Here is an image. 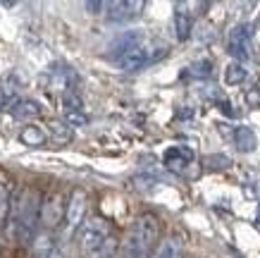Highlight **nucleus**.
<instances>
[{"label":"nucleus","mask_w":260,"mask_h":258,"mask_svg":"<svg viewBox=\"0 0 260 258\" xmlns=\"http://www.w3.org/2000/svg\"><path fill=\"white\" fill-rule=\"evenodd\" d=\"M12 182H10L8 172L0 170V230H3V222L8 218V211L12 208Z\"/></svg>","instance_id":"ddd939ff"},{"label":"nucleus","mask_w":260,"mask_h":258,"mask_svg":"<svg viewBox=\"0 0 260 258\" xmlns=\"http://www.w3.org/2000/svg\"><path fill=\"white\" fill-rule=\"evenodd\" d=\"M105 17L110 22H129L141 15L143 3L141 0H119V3H105Z\"/></svg>","instance_id":"0eeeda50"},{"label":"nucleus","mask_w":260,"mask_h":258,"mask_svg":"<svg viewBox=\"0 0 260 258\" xmlns=\"http://www.w3.org/2000/svg\"><path fill=\"white\" fill-rule=\"evenodd\" d=\"M143 43V36L139 32H126V34H122V36H117V39L112 41V46H110V50H115V55H122V53H126L129 48H134V46H141Z\"/></svg>","instance_id":"2eb2a0df"},{"label":"nucleus","mask_w":260,"mask_h":258,"mask_svg":"<svg viewBox=\"0 0 260 258\" xmlns=\"http://www.w3.org/2000/svg\"><path fill=\"white\" fill-rule=\"evenodd\" d=\"M64 122L70 127H86L88 125V115L84 110H67L64 112Z\"/></svg>","instance_id":"412c9836"},{"label":"nucleus","mask_w":260,"mask_h":258,"mask_svg":"<svg viewBox=\"0 0 260 258\" xmlns=\"http://www.w3.org/2000/svg\"><path fill=\"white\" fill-rule=\"evenodd\" d=\"M86 10H91V12H101V10H105V3H101V0H98V3H86Z\"/></svg>","instance_id":"b1692460"},{"label":"nucleus","mask_w":260,"mask_h":258,"mask_svg":"<svg viewBox=\"0 0 260 258\" xmlns=\"http://www.w3.org/2000/svg\"><path fill=\"white\" fill-rule=\"evenodd\" d=\"M108 239H110V222L108 220L101 215L84 220V225L79 230V242L86 253H98L108 244Z\"/></svg>","instance_id":"7ed1b4c3"},{"label":"nucleus","mask_w":260,"mask_h":258,"mask_svg":"<svg viewBox=\"0 0 260 258\" xmlns=\"http://www.w3.org/2000/svg\"><path fill=\"white\" fill-rule=\"evenodd\" d=\"M12 118L22 120V122H29V120H36L41 115V103H36L34 98H22L12 105Z\"/></svg>","instance_id":"f8f14e48"},{"label":"nucleus","mask_w":260,"mask_h":258,"mask_svg":"<svg viewBox=\"0 0 260 258\" xmlns=\"http://www.w3.org/2000/svg\"><path fill=\"white\" fill-rule=\"evenodd\" d=\"M181 253H184V242L179 237H165L148 258H181Z\"/></svg>","instance_id":"9b49d317"},{"label":"nucleus","mask_w":260,"mask_h":258,"mask_svg":"<svg viewBox=\"0 0 260 258\" xmlns=\"http://www.w3.org/2000/svg\"><path fill=\"white\" fill-rule=\"evenodd\" d=\"M229 55H234L237 60H248L251 58V26L239 24L229 32Z\"/></svg>","instance_id":"423d86ee"},{"label":"nucleus","mask_w":260,"mask_h":258,"mask_svg":"<svg viewBox=\"0 0 260 258\" xmlns=\"http://www.w3.org/2000/svg\"><path fill=\"white\" fill-rule=\"evenodd\" d=\"M258 222H260V218H258Z\"/></svg>","instance_id":"a878e982"},{"label":"nucleus","mask_w":260,"mask_h":258,"mask_svg":"<svg viewBox=\"0 0 260 258\" xmlns=\"http://www.w3.org/2000/svg\"><path fill=\"white\" fill-rule=\"evenodd\" d=\"M165 55H167V48L165 46H160V48H146L141 43V46L129 48L126 53L119 55V58H117V65L124 72H139V70H143L146 65L155 63L158 58H165Z\"/></svg>","instance_id":"20e7f679"},{"label":"nucleus","mask_w":260,"mask_h":258,"mask_svg":"<svg viewBox=\"0 0 260 258\" xmlns=\"http://www.w3.org/2000/svg\"><path fill=\"white\" fill-rule=\"evenodd\" d=\"M224 81H227L229 86H237V84H241V81H246L244 65H239V63L227 65V70H224Z\"/></svg>","instance_id":"6ab92c4d"},{"label":"nucleus","mask_w":260,"mask_h":258,"mask_svg":"<svg viewBox=\"0 0 260 258\" xmlns=\"http://www.w3.org/2000/svg\"><path fill=\"white\" fill-rule=\"evenodd\" d=\"M55 253V242H53V237L43 232V235H36L34 239V258H50Z\"/></svg>","instance_id":"dca6fc26"},{"label":"nucleus","mask_w":260,"mask_h":258,"mask_svg":"<svg viewBox=\"0 0 260 258\" xmlns=\"http://www.w3.org/2000/svg\"><path fill=\"white\" fill-rule=\"evenodd\" d=\"M48 129H50L53 141H55V144H60V146L72 141V127L67 125V122H57V120H55V122H50V125H48Z\"/></svg>","instance_id":"f3484780"},{"label":"nucleus","mask_w":260,"mask_h":258,"mask_svg":"<svg viewBox=\"0 0 260 258\" xmlns=\"http://www.w3.org/2000/svg\"><path fill=\"white\" fill-rule=\"evenodd\" d=\"M10 101H12V91L10 89H0V110L8 108Z\"/></svg>","instance_id":"5701e85b"},{"label":"nucleus","mask_w":260,"mask_h":258,"mask_svg":"<svg viewBox=\"0 0 260 258\" xmlns=\"http://www.w3.org/2000/svg\"><path fill=\"white\" fill-rule=\"evenodd\" d=\"M220 108H222V112H224V115H229V118H234V115H237V110H232V105H229L227 101H222Z\"/></svg>","instance_id":"393cba45"},{"label":"nucleus","mask_w":260,"mask_h":258,"mask_svg":"<svg viewBox=\"0 0 260 258\" xmlns=\"http://www.w3.org/2000/svg\"><path fill=\"white\" fill-rule=\"evenodd\" d=\"M19 139H22L24 146H43V141H46V134L41 132V127H24L22 134H19Z\"/></svg>","instance_id":"a211bd4d"},{"label":"nucleus","mask_w":260,"mask_h":258,"mask_svg":"<svg viewBox=\"0 0 260 258\" xmlns=\"http://www.w3.org/2000/svg\"><path fill=\"white\" fill-rule=\"evenodd\" d=\"M158 237H160V220L153 213H141L124 237V244H122L124 258H148L155 251Z\"/></svg>","instance_id":"f03ea898"},{"label":"nucleus","mask_w":260,"mask_h":258,"mask_svg":"<svg viewBox=\"0 0 260 258\" xmlns=\"http://www.w3.org/2000/svg\"><path fill=\"white\" fill-rule=\"evenodd\" d=\"M210 70H213V63L210 60H201L191 67V72L196 74V77H210Z\"/></svg>","instance_id":"4be33fe9"},{"label":"nucleus","mask_w":260,"mask_h":258,"mask_svg":"<svg viewBox=\"0 0 260 258\" xmlns=\"http://www.w3.org/2000/svg\"><path fill=\"white\" fill-rule=\"evenodd\" d=\"M193 32V17L191 12L186 10L184 3H179L177 8H174V34H177V39L179 41H186Z\"/></svg>","instance_id":"9d476101"},{"label":"nucleus","mask_w":260,"mask_h":258,"mask_svg":"<svg viewBox=\"0 0 260 258\" xmlns=\"http://www.w3.org/2000/svg\"><path fill=\"white\" fill-rule=\"evenodd\" d=\"M162 160H165V165L170 170L184 172L193 163V151H191L189 146H172V149L165 151V158H162Z\"/></svg>","instance_id":"1a4fd4ad"},{"label":"nucleus","mask_w":260,"mask_h":258,"mask_svg":"<svg viewBox=\"0 0 260 258\" xmlns=\"http://www.w3.org/2000/svg\"><path fill=\"white\" fill-rule=\"evenodd\" d=\"M86 191L84 189H74L70 194V201H67V213H64V222H67V230H79L84 225V215H86Z\"/></svg>","instance_id":"39448f33"},{"label":"nucleus","mask_w":260,"mask_h":258,"mask_svg":"<svg viewBox=\"0 0 260 258\" xmlns=\"http://www.w3.org/2000/svg\"><path fill=\"white\" fill-rule=\"evenodd\" d=\"M203 165L208 170H227L229 165H232V160L227 156H222V153H215V156H205Z\"/></svg>","instance_id":"aec40b11"},{"label":"nucleus","mask_w":260,"mask_h":258,"mask_svg":"<svg viewBox=\"0 0 260 258\" xmlns=\"http://www.w3.org/2000/svg\"><path fill=\"white\" fill-rule=\"evenodd\" d=\"M234 146H237L241 153H251V151H255V146H258V139H255V134H253L251 127H237L234 129Z\"/></svg>","instance_id":"4468645a"},{"label":"nucleus","mask_w":260,"mask_h":258,"mask_svg":"<svg viewBox=\"0 0 260 258\" xmlns=\"http://www.w3.org/2000/svg\"><path fill=\"white\" fill-rule=\"evenodd\" d=\"M41 206L43 198L34 187L22 189L19 194L12 198V208H10V222H8V235L19 244H29L39 235V220H41Z\"/></svg>","instance_id":"f257e3e1"},{"label":"nucleus","mask_w":260,"mask_h":258,"mask_svg":"<svg viewBox=\"0 0 260 258\" xmlns=\"http://www.w3.org/2000/svg\"><path fill=\"white\" fill-rule=\"evenodd\" d=\"M67 208L62 206V196L60 194H50L43 198V206H41V222L50 230V227L60 225V220L64 218Z\"/></svg>","instance_id":"6e6552de"}]
</instances>
